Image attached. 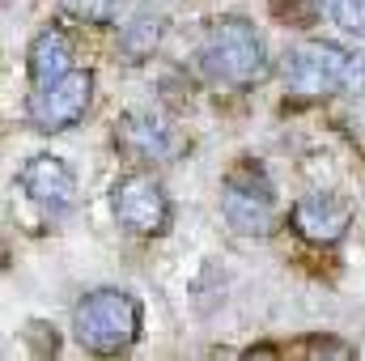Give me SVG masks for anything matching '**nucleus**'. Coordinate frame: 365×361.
<instances>
[{
  "label": "nucleus",
  "instance_id": "nucleus-5",
  "mask_svg": "<svg viewBox=\"0 0 365 361\" xmlns=\"http://www.w3.org/2000/svg\"><path fill=\"white\" fill-rule=\"evenodd\" d=\"M90 102H93V73L90 68H68L64 77L34 86L30 102H26V115H30L34 132H68L90 115Z\"/></svg>",
  "mask_w": 365,
  "mask_h": 361
},
{
  "label": "nucleus",
  "instance_id": "nucleus-13",
  "mask_svg": "<svg viewBox=\"0 0 365 361\" xmlns=\"http://www.w3.org/2000/svg\"><path fill=\"white\" fill-rule=\"evenodd\" d=\"M73 4H77L86 17H93V21H106V17H110V9H115L119 0H73Z\"/></svg>",
  "mask_w": 365,
  "mask_h": 361
},
{
  "label": "nucleus",
  "instance_id": "nucleus-11",
  "mask_svg": "<svg viewBox=\"0 0 365 361\" xmlns=\"http://www.w3.org/2000/svg\"><path fill=\"white\" fill-rule=\"evenodd\" d=\"M158 39H162V17H136V21L123 30L119 47H123L128 60H145V56H153Z\"/></svg>",
  "mask_w": 365,
  "mask_h": 361
},
{
  "label": "nucleus",
  "instance_id": "nucleus-8",
  "mask_svg": "<svg viewBox=\"0 0 365 361\" xmlns=\"http://www.w3.org/2000/svg\"><path fill=\"white\" fill-rule=\"evenodd\" d=\"M115 145L132 162H166L175 153V128L153 111H128L115 123Z\"/></svg>",
  "mask_w": 365,
  "mask_h": 361
},
{
  "label": "nucleus",
  "instance_id": "nucleus-3",
  "mask_svg": "<svg viewBox=\"0 0 365 361\" xmlns=\"http://www.w3.org/2000/svg\"><path fill=\"white\" fill-rule=\"evenodd\" d=\"M204 68L212 81L247 90L268 77V47L247 17H217L204 39Z\"/></svg>",
  "mask_w": 365,
  "mask_h": 361
},
{
  "label": "nucleus",
  "instance_id": "nucleus-1",
  "mask_svg": "<svg viewBox=\"0 0 365 361\" xmlns=\"http://www.w3.org/2000/svg\"><path fill=\"white\" fill-rule=\"evenodd\" d=\"M280 77L289 93L297 98H331V93H365V56L327 43V39H306L284 47Z\"/></svg>",
  "mask_w": 365,
  "mask_h": 361
},
{
  "label": "nucleus",
  "instance_id": "nucleus-9",
  "mask_svg": "<svg viewBox=\"0 0 365 361\" xmlns=\"http://www.w3.org/2000/svg\"><path fill=\"white\" fill-rule=\"evenodd\" d=\"M289 221H293V230H297L302 238L331 247V243L344 238V230H349V221H353V208H349L340 195H302V200L293 204Z\"/></svg>",
  "mask_w": 365,
  "mask_h": 361
},
{
  "label": "nucleus",
  "instance_id": "nucleus-4",
  "mask_svg": "<svg viewBox=\"0 0 365 361\" xmlns=\"http://www.w3.org/2000/svg\"><path fill=\"white\" fill-rule=\"evenodd\" d=\"M221 213H225V221L238 234H255V238L272 234L276 191H272V183H268V175L259 166H251V162L234 166L225 175V183H221Z\"/></svg>",
  "mask_w": 365,
  "mask_h": 361
},
{
  "label": "nucleus",
  "instance_id": "nucleus-7",
  "mask_svg": "<svg viewBox=\"0 0 365 361\" xmlns=\"http://www.w3.org/2000/svg\"><path fill=\"white\" fill-rule=\"evenodd\" d=\"M17 187L26 191V200L47 213V217H64L77 208V175L64 158H51V153H38L21 166Z\"/></svg>",
  "mask_w": 365,
  "mask_h": 361
},
{
  "label": "nucleus",
  "instance_id": "nucleus-12",
  "mask_svg": "<svg viewBox=\"0 0 365 361\" xmlns=\"http://www.w3.org/2000/svg\"><path fill=\"white\" fill-rule=\"evenodd\" d=\"M331 17L344 34L365 39V0H331Z\"/></svg>",
  "mask_w": 365,
  "mask_h": 361
},
{
  "label": "nucleus",
  "instance_id": "nucleus-10",
  "mask_svg": "<svg viewBox=\"0 0 365 361\" xmlns=\"http://www.w3.org/2000/svg\"><path fill=\"white\" fill-rule=\"evenodd\" d=\"M26 68H30L34 86L64 77L73 68V39H68V30H60V26L38 30L34 43H30V51H26Z\"/></svg>",
  "mask_w": 365,
  "mask_h": 361
},
{
  "label": "nucleus",
  "instance_id": "nucleus-6",
  "mask_svg": "<svg viewBox=\"0 0 365 361\" xmlns=\"http://www.w3.org/2000/svg\"><path fill=\"white\" fill-rule=\"evenodd\" d=\"M110 208H115L119 230H128L136 238H158L175 221V208H170L166 187L153 179V175H145V171L123 175V179L110 187Z\"/></svg>",
  "mask_w": 365,
  "mask_h": 361
},
{
  "label": "nucleus",
  "instance_id": "nucleus-2",
  "mask_svg": "<svg viewBox=\"0 0 365 361\" xmlns=\"http://www.w3.org/2000/svg\"><path fill=\"white\" fill-rule=\"evenodd\" d=\"M73 336L90 353H123L140 336V302L123 289H93L73 310Z\"/></svg>",
  "mask_w": 365,
  "mask_h": 361
}]
</instances>
